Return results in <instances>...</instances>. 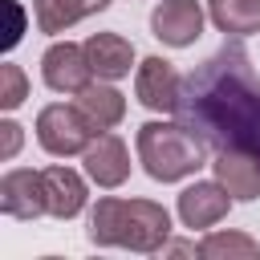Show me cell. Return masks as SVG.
I'll return each instance as SVG.
<instances>
[{
	"instance_id": "cell-1",
	"label": "cell",
	"mask_w": 260,
	"mask_h": 260,
	"mask_svg": "<svg viewBox=\"0 0 260 260\" xmlns=\"http://www.w3.org/2000/svg\"><path fill=\"white\" fill-rule=\"evenodd\" d=\"M175 118L187 122L211 150L260 154V73L252 69L244 37L223 41L183 77Z\"/></svg>"
},
{
	"instance_id": "cell-2",
	"label": "cell",
	"mask_w": 260,
	"mask_h": 260,
	"mask_svg": "<svg viewBox=\"0 0 260 260\" xmlns=\"http://www.w3.org/2000/svg\"><path fill=\"white\" fill-rule=\"evenodd\" d=\"M89 244L98 248H130L142 256H154L171 240V211L154 199H118L102 195L89 211L85 228Z\"/></svg>"
},
{
	"instance_id": "cell-3",
	"label": "cell",
	"mask_w": 260,
	"mask_h": 260,
	"mask_svg": "<svg viewBox=\"0 0 260 260\" xmlns=\"http://www.w3.org/2000/svg\"><path fill=\"white\" fill-rule=\"evenodd\" d=\"M134 150H138L142 171L154 183H183L199 167H207V142L179 118L175 122H162V118L142 122L134 134Z\"/></svg>"
},
{
	"instance_id": "cell-4",
	"label": "cell",
	"mask_w": 260,
	"mask_h": 260,
	"mask_svg": "<svg viewBox=\"0 0 260 260\" xmlns=\"http://www.w3.org/2000/svg\"><path fill=\"white\" fill-rule=\"evenodd\" d=\"M37 142L45 154L53 158H73V154H85V146L98 138V130L89 126V118L77 110V106H65V102H53L37 114Z\"/></svg>"
},
{
	"instance_id": "cell-5",
	"label": "cell",
	"mask_w": 260,
	"mask_h": 260,
	"mask_svg": "<svg viewBox=\"0 0 260 260\" xmlns=\"http://www.w3.org/2000/svg\"><path fill=\"white\" fill-rule=\"evenodd\" d=\"M232 203H236V199L228 195V187H223L219 179H195V183H187V187L179 191L175 211H179L183 228L207 232V228H215V223L232 211Z\"/></svg>"
},
{
	"instance_id": "cell-6",
	"label": "cell",
	"mask_w": 260,
	"mask_h": 260,
	"mask_svg": "<svg viewBox=\"0 0 260 260\" xmlns=\"http://www.w3.org/2000/svg\"><path fill=\"white\" fill-rule=\"evenodd\" d=\"M41 77L53 93H77L93 81V65L85 57V45L73 41H53L41 53Z\"/></svg>"
},
{
	"instance_id": "cell-7",
	"label": "cell",
	"mask_w": 260,
	"mask_h": 260,
	"mask_svg": "<svg viewBox=\"0 0 260 260\" xmlns=\"http://www.w3.org/2000/svg\"><path fill=\"white\" fill-rule=\"evenodd\" d=\"M203 24H207V12L199 0H158L150 12V32L171 49L195 45L203 37Z\"/></svg>"
},
{
	"instance_id": "cell-8",
	"label": "cell",
	"mask_w": 260,
	"mask_h": 260,
	"mask_svg": "<svg viewBox=\"0 0 260 260\" xmlns=\"http://www.w3.org/2000/svg\"><path fill=\"white\" fill-rule=\"evenodd\" d=\"M0 211L8 219H41L49 215V195H45V175L28 167H12L0 179Z\"/></svg>"
},
{
	"instance_id": "cell-9",
	"label": "cell",
	"mask_w": 260,
	"mask_h": 260,
	"mask_svg": "<svg viewBox=\"0 0 260 260\" xmlns=\"http://www.w3.org/2000/svg\"><path fill=\"white\" fill-rule=\"evenodd\" d=\"M179 89H183V77H179V69H175L167 57H146V61H138V69H134V98H138L146 110H154V114H175Z\"/></svg>"
},
{
	"instance_id": "cell-10",
	"label": "cell",
	"mask_w": 260,
	"mask_h": 260,
	"mask_svg": "<svg viewBox=\"0 0 260 260\" xmlns=\"http://www.w3.org/2000/svg\"><path fill=\"white\" fill-rule=\"evenodd\" d=\"M81 167H85V179L89 183H98L102 191H114V187H122L130 179V150H126V142L114 130H102L85 146Z\"/></svg>"
},
{
	"instance_id": "cell-11",
	"label": "cell",
	"mask_w": 260,
	"mask_h": 260,
	"mask_svg": "<svg viewBox=\"0 0 260 260\" xmlns=\"http://www.w3.org/2000/svg\"><path fill=\"white\" fill-rule=\"evenodd\" d=\"M211 171H215V179L228 187V195H232L236 203L260 199V154H256V150H215Z\"/></svg>"
},
{
	"instance_id": "cell-12",
	"label": "cell",
	"mask_w": 260,
	"mask_h": 260,
	"mask_svg": "<svg viewBox=\"0 0 260 260\" xmlns=\"http://www.w3.org/2000/svg\"><path fill=\"white\" fill-rule=\"evenodd\" d=\"M81 45H85V57L93 65V77H102V81H118V77H130V69H138L134 45L122 32H89Z\"/></svg>"
},
{
	"instance_id": "cell-13",
	"label": "cell",
	"mask_w": 260,
	"mask_h": 260,
	"mask_svg": "<svg viewBox=\"0 0 260 260\" xmlns=\"http://www.w3.org/2000/svg\"><path fill=\"white\" fill-rule=\"evenodd\" d=\"M41 175H45V195H49V215H53V219H73V215L85 211L89 187H85V179H81L73 167L53 162V167H45Z\"/></svg>"
},
{
	"instance_id": "cell-14",
	"label": "cell",
	"mask_w": 260,
	"mask_h": 260,
	"mask_svg": "<svg viewBox=\"0 0 260 260\" xmlns=\"http://www.w3.org/2000/svg\"><path fill=\"white\" fill-rule=\"evenodd\" d=\"M73 106L89 118V126L102 134V130H114L122 118H126V98L114 89V81H89L85 89H77V98H73Z\"/></svg>"
},
{
	"instance_id": "cell-15",
	"label": "cell",
	"mask_w": 260,
	"mask_h": 260,
	"mask_svg": "<svg viewBox=\"0 0 260 260\" xmlns=\"http://www.w3.org/2000/svg\"><path fill=\"white\" fill-rule=\"evenodd\" d=\"M110 4H114V0H32V16H37V28H41V32L57 37V32L73 28L77 20L106 12Z\"/></svg>"
},
{
	"instance_id": "cell-16",
	"label": "cell",
	"mask_w": 260,
	"mask_h": 260,
	"mask_svg": "<svg viewBox=\"0 0 260 260\" xmlns=\"http://www.w3.org/2000/svg\"><path fill=\"white\" fill-rule=\"evenodd\" d=\"M207 16L228 37L260 32V0H207Z\"/></svg>"
},
{
	"instance_id": "cell-17",
	"label": "cell",
	"mask_w": 260,
	"mask_h": 260,
	"mask_svg": "<svg viewBox=\"0 0 260 260\" xmlns=\"http://www.w3.org/2000/svg\"><path fill=\"white\" fill-rule=\"evenodd\" d=\"M203 260H260V244L248 232H207L199 240Z\"/></svg>"
},
{
	"instance_id": "cell-18",
	"label": "cell",
	"mask_w": 260,
	"mask_h": 260,
	"mask_svg": "<svg viewBox=\"0 0 260 260\" xmlns=\"http://www.w3.org/2000/svg\"><path fill=\"white\" fill-rule=\"evenodd\" d=\"M24 98H28L24 69L16 61H4L0 65V110H16V106H24Z\"/></svg>"
},
{
	"instance_id": "cell-19",
	"label": "cell",
	"mask_w": 260,
	"mask_h": 260,
	"mask_svg": "<svg viewBox=\"0 0 260 260\" xmlns=\"http://www.w3.org/2000/svg\"><path fill=\"white\" fill-rule=\"evenodd\" d=\"M0 138H4V142H0V158H4V162H8V158H16V150H20L24 134H20V126H16L12 118H4V122H0Z\"/></svg>"
}]
</instances>
